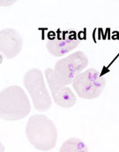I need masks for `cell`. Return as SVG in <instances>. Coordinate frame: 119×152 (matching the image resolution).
<instances>
[{"label": "cell", "instance_id": "1", "mask_svg": "<svg viewBox=\"0 0 119 152\" xmlns=\"http://www.w3.org/2000/svg\"><path fill=\"white\" fill-rule=\"evenodd\" d=\"M26 136L36 149L47 151L54 148L57 140L55 125L45 115H34L28 120Z\"/></svg>", "mask_w": 119, "mask_h": 152}, {"label": "cell", "instance_id": "2", "mask_svg": "<svg viewBox=\"0 0 119 152\" xmlns=\"http://www.w3.org/2000/svg\"><path fill=\"white\" fill-rule=\"evenodd\" d=\"M31 104L24 90L19 86H10L0 92V118L16 121L31 112Z\"/></svg>", "mask_w": 119, "mask_h": 152}, {"label": "cell", "instance_id": "3", "mask_svg": "<svg viewBox=\"0 0 119 152\" xmlns=\"http://www.w3.org/2000/svg\"><path fill=\"white\" fill-rule=\"evenodd\" d=\"M89 58L83 52L78 51L67 57L60 59L56 63L54 69H50L54 79L63 86L73 82L77 76L86 68Z\"/></svg>", "mask_w": 119, "mask_h": 152}, {"label": "cell", "instance_id": "4", "mask_svg": "<svg viewBox=\"0 0 119 152\" xmlns=\"http://www.w3.org/2000/svg\"><path fill=\"white\" fill-rule=\"evenodd\" d=\"M23 84L31 96L34 108L44 112L52 106V99L45 84L43 72L39 69H31L25 75Z\"/></svg>", "mask_w": 119, "mask_h": 152}, {"label": "cell", "instance_id": "5", "mask_svg": "<svg viewBox=\"0 0 119 152\" xmlns=\"http://www.w3.org/2000/svg\"><path fill=\"white\" fill-rule=\"evenodd\" d=\"M78 96L83 99H94L102 94L106 87V78L95 68L80 73L72 82Z\"/></svg>", "mask_w": 119, "mask_h": 152}, {"label": "cell", "instance_id": "6", "mask_svg": "<svg viewBox=\"0 0 119 152\" xmlns=\"http://www.w3.org/2000/svg\"><path fill=\"white\" fill-rule=\"evenodd\" d=\"M81 40L74 31H59L46 42L48 52L54 57H62L78 47Z\"/></svg>", "mask_w": 119, "mask_h": 152}, {"label": "cell", "instance_id": "7", "mask_svg": "<svg viewBox=\"0 0 119 152\" xmlns=\"http://www.w3.org/2000/svg\"><path fill=\"white\" fill-rule=\"evenodd\" d=\"M45 75L55 103L61 107H72L76 103V96L72 90L57 82L52 77L49 68L45 70Z\"/></svg>", "mask_w": 119, "mask_h": 152}, {"label": "cell", "instance_id": "8", "mask_svg": "<svg viewBox=\"0 0 119 152\" xmlns=\"http://www.w3.org/2000/svg\"><path fill=\"white\" fill-rule=\"evenodd\" d=\"M23 40L21 35L14 28L0 31V53L7 59L15 58L21 52Z\"/></svg>", "mask_w": 119, "mask_h": 152}, {"label": "cell", "instance_id": "9", "mask_svg": "<svg viewBox=\"0 0 119 152\" xmlns=\"http://www.w3.org/2000/svg\"><path fill=\"white\" fill-rule=\"evenodd\" d=\"M60 152H89V149L82 140L77 137H72L63 143Z\"/></svg>", "mask_w": 119, "mask_h": 152}, {"label": "cell", "instance_id": "10", "mask_svg": "<svg viewBox=\"0 0 119 152\" xmlns=\"http://www.w3.org/2000/svg\"><path fill=\"white\" fill-rule=\"evenodd\" d=\"M0 152H5V146L0 142Z\"/></svg>", "mask_w": 119, "mask_h": 152}]
</instances>
